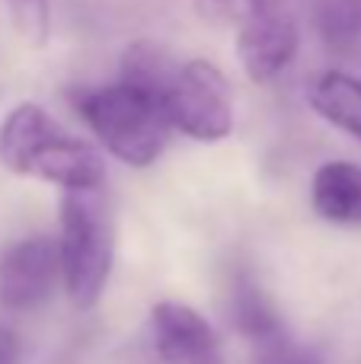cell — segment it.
I'll list each match as a JSON object with an SVG mask.
<instances>
[{"label": "cell", "mask_w": 361, "mask_h": 364, "mask_svg": "<svg viewBox=\"0 0 361 364\" xmlns=\"http://www.w3.org/2000/svg\"><path fill=\"white\" fill-rule=\"evenodd\" d=\"M176 74H179V61L157 42L138 38V42H131L122 51L119 83L141 90V93L153 96V100H160V102H166V93H170Z\"/></svg>", "instance_id": "cell-10"}, {"label": "cell", "mask_w": 361, "mask_h": 364, "mask_svg": "<svg viewBox=\"0 0 361 364\" xmlns=\"http://www.w3.org/2000/svg\"><path fill=\"white\" fill-rule=\"evenodd\" d=\"M115 237L99 192H68L61 201L58 262L70 304L90 310L99 304L112 275Z\"/></svg>", "instance_id": "cell-3"}, {"label": "cell", "mask_w": 361, "mask_h": 364, "mask_svg": "<svg viewBox=\"0 0 361 364\" xmlns=\"http://www.w3.org/2000/svg\"><path fill=\"white\" fill-rule=\"evenodd\" d=\"M256 6V0H195V10L208 23H237L247 19V13Z\"/></svg>", "instance_id": "cell-14"}, {"label": "cell", "mask_w": 361, "mask_h": 364, "mask_svg": "<svg viewBox=\"0 0 361 364\" xmlns=\"http://www.w3.org/2000/svg\"><path fill=\"white\" fill-rule=\"evenodd\" d=\"M0 364H23V342L4 323H0Z\"/></svg>", "instance_id": "cell-16"}, {"label": "cell", "mask_w": 361, "mask_h": 364, "mask_svg": "<svg viewBox=\"0 0 361 364\" xmlns=\"http://www.w3.org/2000/svg\"><path fill=\"white\" fill-rule=\"evenodd\" d=\"M317 36L333 51H352L361 45V0H313Z\"/></svg>", "instance_id": "cell-12"}, {"label": "cell", "mask_w": 361, "mask_h": 364, "mask_svg": "<svg viewBox=\"0 0 361 364\" xmlns=\"http://www.w3.org/2000/svg\"><path fill=\"white\" fill-rule=\"evenodd\" d=\"M311 106L320 119L361 144V80L343 70L323 74L311 90Z\"/></svg>", "instance_id": "cell-11"}, {"label": "cell", "mask_w": 361, "mask_h": 364, "mask_svg": "<svg viewBox=\"0 0 361 364\" xmlns=\"http://www.w3.org/2000/svg\"><path fill=\"white\" fill-rule=\"evenodd\" d=\"M301 29L285 0H256L237 32V55L253 83H272L294 61Z\"/></svg>", "instance_id": "cell-6"}, {"label": "cell", "mask_w": 361, "mask_h": 364, "mask_svg": "<svg viewBox=\"0 0 361 364\" xmlns=\"http://www.w3.org/2000/svg\"><path fill=\"white\" fill-rule=\"evenodd\" d=\"M61 282L58 243L51 237H23L0 246V310L32 314L55 297Z\"/></svg>", "instance_id": "cell-5"}, {"label": "cell", "mask_w": 361, "mask_h": 364, "mask_svg": "<svg viewBox=\"0 0 361 364\" xmlns=\"http://www.w3.org/2000/svg\"><path fill=\"white\" fill-rule=\"evenodd\" d=\"M16 36L32 48L51 38V0H4Z\"/></svg>", "instance_id": "cell-13"}, {"label": "cell", "mask_w": 361, "mask_h": 364, "mask_svg": "<svg viewBox=\"0 0 361 364\" xmlns=\"http://www.w3.org/2000/svg\"><path fill=\"white\" fill-rule=\"evenodd\" d=\"M311 205L317 218L336 227H361V166L352 160H330L313 173Z\"/></svg>", "instance_id": "cell-8"}, {"label": "cell", "mask_w": 361, "mask_h": 364, "mask_svg": "<svg viewBox=\"0 0 361 364\" xmlns=\"http://www.w3.org/2000/svg\"><path fill=\"white\" fill-rule=\"evenodd\" d=\"M0 164L23 179H38L64 192H99L106 164L61 128L38 102H19L0 122Z\"/></svg>", "instance_id": "cell-1"}, {"label": "cell", "mask_w": 361, "mask_h": 364, "mask_svg": "<svg viewBox=\"0 0 361 364\" xmlns=\"http://www.w3.org/2000/svg\"><path fill=\"white\" fill-rule=\"evenodd\" d=\"M166 119L170 128L183 132L185 138L215 144L234 132V102L230 83L221 70L205 58L179 64V74L166 93Z\"/></svg>", "instance_id": "cell-4"}, {"label": "cell", "mask_w": 361, "mask_h": 364, "mask_svg": "<svg viewBox=\"0 0 361 364\" xmlns=\"http://www.w3.org/2000/svg\"><path fill=\"white\" fill-rule=\"evenodd\" d=\"M230 323L237 326V333L243 339L256 342L262 352L285 342V326H281V316L275 310V304L247 275L237 278L234 291H230Z\"/></svg>", "instance_id": "cell-9"}, {"label": "cell", "mask_w": 361, "mask_h": 364, "mask_svg": "<svg viewBox=\"0 0 361 364\" xmlns=\"http://www.w3.org/2000/svg\"><path fill=\"white\" fill-rule=\"evenodd\" d=\"M70 106L119 164L138 170L163 154L173 132L163 102L125 83L80 87L70 93Z\"/></svg>", "instance_id": "cell-2"}, {"label": "cell", "mask_w": 361, "mask_h": 364, "mask_svg": "<svg viewBox=\"0 0 361 364\" xmlns=\"http://www.w3.org/2000/svg\"><path fill=\"white\" fill-rule=\"evenodd\" d=\"M151 346L160 364H227L211 323L179 301L151 307Z\"/></svg>", "instance_id": "cell-7"}, {"label": "cell", "mask_w": 361, "mask_h": 364, "mask_svg": "<svg viewBox=\"0 0 361 364\" xmlns=\"http://www.w3.org/2000/svg\"><path fill=\"white\" fill-rule=\"evenodd\" d=\"M256 364H323V361H320L317 355L304 352V348H294V346H288V342H281V346H275V348H266Z\"/></svg>", "instance_id": "cell-15"}]
</instances>
